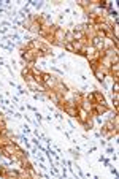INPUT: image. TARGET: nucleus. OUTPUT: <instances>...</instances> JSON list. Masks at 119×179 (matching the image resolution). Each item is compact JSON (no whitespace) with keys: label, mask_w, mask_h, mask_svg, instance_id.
<instances>
[{"label":"nucleus","mask_w":119,"mask_h":179,"mask_svg":"<svg viewBox=\"0 0 119 179\" xmlns=\"http://www.w3.org/2000/svg\"><path fill=\"white\" fill-rule=\"evenodd\" d=\"M113 133H116V124H114L113 120H109V122H106L105 127H103V135L111 136Z\"/></svg>","instance_id":"7ed1b4c3"},{"label":"nucleus","mask_w":119,"mask_h":179,"mask_svg":"<svg viewBox=\"0 0 119 179\" xmlns=\"http://www.w3.org/2000/svg\"><path fill=\"white\" fill-rule=\"evenodd\" d=\"M81 122H83V124H86V122H87V119L90 117L89 116V112L86 111V109H83V108H81V106H78V116H76Z\"/></svg>","instance_id":"20e7f679"},{"label":"nucleus","mask_w":119,"mask_h":179,"mask_svg":"<svg viewBox=\"0 0 119 179\" xmlns=\"http://www.w3.org/2000/svg\"><path fill=\"white\" fill-rule=\"evenodd\" d=\"M65 43H71V41H75V38H73V32H68V33H65Z\"/></svg>","instance_id":"6e6552de"},{"label":"nucleus","mask_w":119,"mask_h":179,"mask_svg":"<svg viewBox=\"0 0 119 179\" xmlns=\"http://www.w3.org/2000/svg\"><path fill=\"white\" fill-rule=\"evenodd\" d=\"M3 176H6V177H19V173H16V171H8V169H5Z\"/></svg>","instance_id":"0eeeda50"},{"label":"nucleus","mask_w":119,"mask_h":179,"mask_svg":"<svg viewBox=\"0 0 119 179\" xmlns=\"http://www.w3.org/2000/svg\"><path fill=\"white\" fill-rule=\"evenodd\" d=\"M22 78H24L25 81H32V79H33L32 68H24V70H22Z\"/></svg>","instance_id":"39448f33"},{"label":"nucleus","mask_w":119,"mask_h":179,"mask_svg":"<svg viewBox=\"0 0 119 179\" xmlns=\"http://www.w3.org/2000/svg\"><path fill=\"white\" fill-rule=\"evenodd\" d=\"M3 173H5V168L0 166V176H3Z\"/></svg>","instance_id":"9d476101"},{"label":"nucleus","mask_w":119,"mask_h":179,"mask_svg":"<svg viewBox=\"0 0 119 179\" xmlns=\"http://www.w3.org/2000/svg\"><path fill=\"white\" fill-rule=\"evenodd\" d=\"M106 111H108L106 105H102V103H92V109H90V112H92L94 116L103 114V112H106Z\"/></svg>","instance_id":"f257e3e1"},{"label":"nucleus","mask_w":119,"mask_h":179,"mask_svg":"<svg viewBox=\"0 0 119 179\" xmlns=\"http://www.w3.org/2000/svg\"><path fill=\"white\" fill-rule=\"evenodd\" d=\"M117 89H119V86H117V81H114V86H113V90H114V93H117V92H119Z\"/></svg>","instance_id":"1a4fd4ad"},{"label":"nucleus","mask_w":119,"mask_h":179,"mask_svg":"<svg viewBox=\"0 0 119 179\" xmlns=\"http://www.w3.org/2000/svg\"><path fill=\"white\" fill-rule=\"evenodd\" d=\"M63 36H65V32L57 27L56 32H54V40H63Z\"/></svg>","instance_id":"423d86ee"},{"label":"nucleus","mask_w":119,"mask_h":179,"mask_svg":"<svg viewBox=\"0 0 119 179\" xmlns=\"http://www.w3.org/2000/svg\"><path fill=\"white\" fill-rule=\"evenodd\" d=\"M22 59L24 60H27V62H33L35 59H36V55H35V49L33 48H29V46H27V49L25 51H22Z\"/></svg>","instance_id":"f03ea898"}]
</instances>
